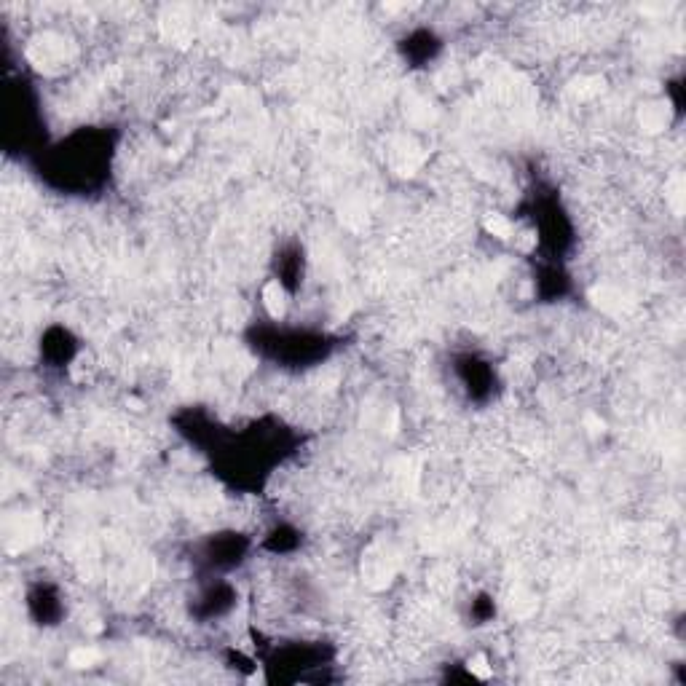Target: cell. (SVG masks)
I'll return each mask as SVG.
<instances>
[{
    "instance_id": "obj_1",
    "label": "cell",
    "mask_w": 686,
    "mask_h": 686,
    "mask_svg": "<svg viewBox=\"0 0 686 686\" xmlns=\"http://www.w3.org/2000/svg\"><path fill=\"white\" fill-rule=\"evenodd\" d=\"M116 156V137L110 129L84 126L65 140L35 153V172L49 188L65 193L97 191L110 175Z\"/></svg>"
},
{
    "instance_id": "obj_2",
    "label": "cell",
    "mask_w": 686,
    "mask_h": 686,
    "mask_svg": "<svg viewBox=\"0 0 686 686\" xmlns=\"http://www.w3.org/2000/svg\"><path fill=\"white\" fill-rule=\"evenodd\" d=\"M252 349L279 362L282 368H309L317 365L333 349V338L303 327H282V325H258L250 333Z\"/></svg>"
},
{
    "instance_id": "obj_3",
    "label": "cell",
    "mask_w": 686,
    "mask_h": 686,
    "mask_svg": "<svg viewBox=\"0 0 686 686\" xmlns=\"http://www.w3.org/2000/svg\"><path fill=\"white\" fill-rule=\"evenodd\" d=\"M3 145L14 153H41V102L27 78H11L3 89Z\"/></svg>"
},
{
    "instance_id": "obj_4",
    "label": "cell",
    "mask_w": 686,
    "mask_h": 686,
    "mask_svg": "<svg viewBox=\"0 0 686 686\" xmlns=\"http://www.w3.org/2000/svg\"><path fill=\"white\" fill-rule=\"evenodd\" d=\"M250 547V539L239 531H218L199 544L196 563L204 574H226V571L239 569L247 561Z\"/></svg>"
},
{
    "instance_id": "obj_5",
    "label": "cell",
    "mask_w": 686,
    "mask_h": 686,
    "mask_svg": "<svg viewBox=\"0 0 686 686\" xmlns=\"http://www.w3.org/2000/svg\"><path fill=\"white\" fill-rule=\"evenodd\" d=\"M456 376H459L464 392L469 394V400L486 402L494 397L496 392V370L491 362H486L477 354H461L456 357Z\"/></svg>"
},
{
    "instance_id": "obj_6",
    "label": "cell",
    "mask_w": 686,
    "mask_h": 686,
    "mask_svg": "<svg viewBox=\"0 0 686 686\" xmlns=\"http://www.w3.org/2000/svg\"><path fill=\"white\" fill-rule=\"evenodd\" d=\"M27 611L38 625H57L65 614V603H62V595L54 585H46V582H38L35 587H30L27 593Z\"/></svg>"
},
{
    "instance_id": "obj_7",
    "label": "cell",
    "mask_w": 686,
    "mask_h": 686,
    "mask_svg": "<svg viewBox=\"0 0 686 686\" xmlns=\"http://www.w3.org/2000/svg\"><path fill=\"white\" fill-rule=\"evenodd\" d=\"M440 49H443V38H440L435 30H429V27L410 30V33L400 41V54L405 57V62H410L413 67L429 65V62L440 54Z\"/></svg>"
},
{
    "instance_id": "obj_8",
    "label": "cell",
    "mask_w": 686,
    "mask_h": 686,
    "mask_svg": "<svg viewBox=\"0 0 686 686\" xmlns=\"http://www.w3.org/2000/svg\"><path fill=\"white\" fill-rule=\"evenodd\" d=\"M236 606V590L228 585L226 579H212V585L201 590L196 598V617L201 620H215L223 617Z\"/></svg>"
},
{
    "instance_id": "obj_9",
    "label": "cell",
    "mask_w": 686,
    "mask_h": 686,
    "mask_svg": "<svg viewBox=\"0 0 686 686\" xmlns=\"http://www.w3.org/2000/svg\"><path fill=\"white\" fill-rule=\"evenodd\" d=\"M78 352V341L73 338V333L67 327H49L41 338V354L46 360L54 365V368H62L67 362L73 360Z\"/></svg>"
},
{
    "instance_id": "obj_10",
    "label": "cell",
    "mask_w": 686,
    "mask_h": 686,
    "mask_svg": "<svg viewBox=\"0 0 686 686\" xmlns=\"http://www.w3.org/2000/svg\"><path fill=\"white\" fill-rule=\"evenodd\" d=\"M279 266V285L285 287L287 293H295L303 282V250L301 247H287L282 252V258L277 260Z\"/></svg>"
},
{
    "instance_id": "obj_11",
    "label": "cell",
    "mask_w": 686,
    "mask_h": 686,
    "mask_svg": "<svg viewBox=\"0 0 686 686\" xmlns=\"http://www.w3.org/2000/svg\"><path fill=\"white\" fill-rule=\"evenodd\" d=\"M301 544V536H298V531H293V528H277V531H271L266 539V547L271 550V553H293L295 547Z\"/></svg>"
},
{
    "instance_id": "obj_12",
    "label": "cell",
    "mask_w": 686,
    "mask_h": 686,
    "mask_svg": "<svg viewBox=\"0 0 686 686\" xmlns=\"http://www.w3.org/2000/svg\"><path fill=\"white\" fill-rule=\"evenodd\" d=\"M472 609H475V617L480 622L491 620V617L496 614V606H494V601H491V598H480V601L472 603Z\"/></svg>"
}]
</instances>
